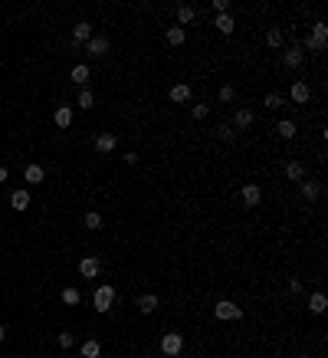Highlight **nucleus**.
Masks as SVG:
<instances>
[{"mask_svg":"<svg viewBox=\"0 0 328 358\" xmlns=\"http://www.w3.org/2000/svg\"><path fill=\"white\" fill-rule=\"evenodd\" d=\"M325 46H328V27H325V20H315V27H312V36H309L306 43H302V50L325 53Z\"/></svg>","mask_w":328,"mask_h":358,"instance_id":"nucleus-1","label":"nucleus"},{"mask_svg":"<svg viewBox=\"0 0 328 358\" xmlns=\"http://www.w3.org/2000/svg\"><path fill=\"white\" fill-rule=\"evenodd\" d=\"M161 352L168 358H177L184 352V335H181V332H164V335H161Z\"/></svg>","mask_w":328,"mask_h":358,"instance_id":"nucleus-2","label":"nucleus"},{"mask_svg":"<svg viewBox=\"0 0 328 358\" xmlns=\"http://www.w3.org/2000/svg\"><path fill=\"white\" fill-rule=\"evenodd\" d=\"M214 316L223 319V322H230V319H243V306H237V302H230V299H220L214 306Z\"/></svg>","mask_w":328,"mask_h":358,"instance_id":"nucleus-3","label":"nucleus"},{"mask_svg":"<svg viewBox=\"0 0 328 358\" xmlns=\"http://www.w3.org/2000/svg\"><path fill=\"white\" fill-rule=\"evenodd\" d=\"M302 63H306V50H302V43H292L283 53V66L286 69H302Z\"/></svg>","mask_w":328,"mask_h":358,"instance_id":"nucleus-4","label":"nucleus"},{"mask_svg":"<svg viewBox=\"0 0 328 358\" xmlns=\"http://www.w3.org/2000/svg\"><path fill=\"white\" fill-rule=\"evenodd\" d=\"M112 302H115V289H112V286H99L96 296H92V306H96L99 312H108Z\"/></svg>","mask_w":328,"mask_h":358,"instance_id":"nucleus-5","label":"nucleus"},{"mask_svg":"<svg viewBox=\"0 0 328 358\" xmlns=\"http://www.w3.org/2000/svg\"><path fill=\"white\" fill-rule=\"evenodd\" d=\"M230 122H233V128H237V131H246V128L256 122V115H253V108H237Z\"/></svg>","mask_w":328,"mask_h":358,"instance_id":"nucleus-6","label":"nucleus"},{"mask_svg":"<svg viewBox=\"0 0 328 358\" xmlns=\"http://www.w3.org/2000/svg\"><path fill=\"white\" fill-rule=\"evenodd\" d=\"M89 40H92V23H89V20H79V23L73 27V43H76V46H85Z\"/></svg>","mask_w":328,"mask_h":358,"instance_id":"nucleus-7","label":"nucleus"},{"mask_svg":"<svg viewBox=\"0 0 328 358\" xmlns=\"http://www.w3.org/2000/svg\"><path fill=\"white\" fill-rule=\"evenodd\" d=\"M289 96H292V102L295 105H306L309 99H312V89H309V82H292V89H289Z\"/></svg>","mask_w":328,"mask_h":358,"instance_id":"nucleus-8","label":"nucleus"},{"mask_svg":"<svg viewBox=\"0 0 328 358\" xmlns=\"http://www.w3.org/2000/svg\"><path fill=\"white\" fill-rule=\"evenodd\" d=\"M135 306H138V312H142V316H151L154 309L161 306V299H158L154 293H145V296H138V302H135Z\"/></svg>","mask_w":328,"mask_h":358,"instance_id":"nucleus-9","label":"nucleus"},{"mask_svg":"<svg viewBox=\"0 0 328 358\" xmlns=\"http://www.w3.org/2000/svg\"><path fill=\"white\" fill-rule=\"evenodd\" d=\"M171 102H177V105H184V102H191V85L187 82H177V85H171Z\"/></svg>","mask_w":328,"mask_h":358,"instance_id":"nucleus-10","label":"nucleus"},{"mask_svg":"<svg viewBox=\"0 0 328 358\" xmlns=\"http://www.w3.org/2000/svg\"><path fill=\"white\" fill-rule=\"evenodd\" d=\"M7 200H10L13 211H27L33 197H30V191H20V188H17V191H10V197H7Z\"/></svg>","mask_w":328,"mask_h":358,"instance_id":"nucleus-11","label":"nucleus"},{"mask_svg":"<svg viewBox=\"0 0 328 358\" xmlns=\"http://www.w3.org/2000/svg\"><path fill=\"white\" fill-rule=\"evenodd\" d=\"M85 53H89V56H105V53H108V40H105V36H92V40L85 43Z\"/></svg>","mask_w":328,"mask_h":358,"instance_id":"nucleus-12","label":"nucleus"},{"mask_svg":"<svg viewBox=\"0 0 328 358\" xmlns=\"http://www.w3.org/2000/svg\"><path fill=\"white\" fill-rule=\"evenodd\" d=\"M214 27H217V30H220V33H223V36H230V33H233V30H237V20H233V17H230V13H217V17H214Z\"/></svg>","mask_w":328,"mask_h":358,"instance_id":"nucleus-13","label":"nucleus"},{"mask_svg":"<svg viewBox=\"0 0 328 358\" xmlns=\"http://www.w3.org/2000/svg\"><path fill=\"white\" fill-rule=\"evenodd\" d=\"M240 197H243V204H246V207H256V204L263 200V191L256 188V184H246V188L240 191Z\"/></svg>","mask_w":328,"mask_h":358,"instance_id":"nucleus-14","label":"nucleus"},{"mask_svg":"<svg viewBox=\"0 0 328 358\" xmlns=\"http://www.w3.org/2000/svg\"><path fill=\"white\" fill-rule=\"evenodd\" d=\"M115 145H119V142H115V135H112V131H99V135H96V148H99L102 154L115 151Z\"/></svg>","mask_w":328,"mask_h":358,"instance_id":"nucleus-15","label":"nucleus"},{"mask_svg":"<svg viewBox=\"0 0 328 358\" xmlns=\"http://www.w3.org/2000/svg\"><path fill=\"white\" fill-rule=\"evenodd\" d=\"M99 270H102V263L96 260V256H85V260L79 263V273L85 276V279H92V276H99Z\"/></svg>","mask_w":328,"mask_h":358,"instance_id":"nucleus-16","label":"nucleus"},{"mask_svg":"<svg viewBox=\"0 0 328 358\" xmlns=\"http://www.w3.org/2000/svg\"><path fill=\"white\" fill-rule=\"evenodd\" d=\"M295 131H299V125H295L292 119H283V122L276 125V135L283 138V142H289V138H295Z\"/></svg>","mask_w":328,"mask_h":358,"instance_id":"nucleus-17","label":"nucleus"},{"mask_svg":"<svg viewBox=\"0 0 328 358\" xmlns=\"http://www.w3.org/2000/svg\"><path fill=\"white\" fill-rule=\"evenodd\" d=\"M53 122H56V128H69V125H73V108H69V105H59L56 115H53Z\"/></svg>","mask_w":328,"mask_h":358,"instance_id":"nucleus-18","label":"nucleus"},{"mask_svg":"<svg viewBox=\"0 0 328 358\" xmlns=\"http://www.w3.org/2000/svg\"><path fill=\"white\" fill-rule=\"evenodd\" d=\"M325 306H328L325 293H312V296H309V312H312V316H322Z\"/></svg>","mask_w":328,"mask_h":358,"instance_id":"nucleus-19","label":"nucleus"},{"mask_svg":"<svg viewBox=\"0 0 328 358\" xmlns=\"http://www.w3.org/2000/svg\"><path fill=\"white\" fill-rule=\"evenodd\" d=\"M302 184V197H306V200H318V197H322V184H318V181H299Z\"/></svg>","mask_w":328,"mask_h":358,"instance_id":"nucleus-20","label":"nucleus"},{"mask_svg":"<svg viewBox=\"0 0 328 358\" xmlns=\"http://www.w3.org/2000/svg\"><path fill=\"white\" fill-rule=\"evenodd\" d=\"M23 177H27V184H43V181H46V171H43L40 165H27Z\"/></svg>","mask_w":328,"mask_h":358,"instance_id":"nucleus-21","label":"nucleus"},{"mask_svg":"<svg viewBox=\"0 0 328 358\" xmlns=\"http://www.w3.org/2000/svg\"><path fill=\"white\" fill-rule=\"evenodd\" d=\"M283 174L289 177V181H306V168H302L299 161H289V165L283 168Z\"/></svg>","mask_w":328,"mask_h":358,"instance_id":"nucleus-22","label":"nucleus"},{"mask_svg":"<svg viewBox=\"0 0 328 358\" xmlns=\"http://www.w3.org/2000/svg\"><path fill=\"white\" fill-rule=\"evenodd\" d=\"M197 20V10H194L191 4H181L177 7V27H184V23H194Z\"/></svg>","mask_w":328,"mask_h":358,"instance_id":"nucleus-23","label":"nucleus"},{"mask_svg":"<svg viewBox=\"0 0 328 358\" xmlns=\"http://www.w3.org/2000/svg\"><path fill=\"white\" fill-rule=\"evenodd\" d=\"M164 40H168L171 46H184V40H187V36H184V27H177V23H174V27H168Z\"/></svg>","mask_w":328,"mask_h":358,"instance_id":"nucleus-24","label":"nucleus"},{"mask_svg":"<svg viewBox=\"0 0 328 358\" xmlns=\"http://www.w3.org/2000/svg\"><path fill=\"white\" fill-rule=\"evenodd\" d=\"M76 102H79V108H92V105H96V92H92L89 85H82L79 96H76Z\"/></svg>","mask_w":328,"mask_h":358,"instance_id":"nucleus-25","label":"nucleus"},{"mask_svg":"<svg viewBox=\"0 0 328 358\" xmlns=\"http://www.w3.org/2000/svg\"><path fill=\"white\" fill-rule=\"evenodd\" d=\"M266 46H269V50H283V30H279V27H269Z\"/></svg>","mask_w":328,"mask_h":358,"instance_id":"nucleus-26","label":"nucleus"},{"mask_svg":"<svg viewBox=\"0 0 328 358\" xmlns=\"http://www.w3.org/2000/svg\"><path fill=\"white\" fill-rule=\"evenodd\" d=\"M99 355H102V345H99V339L82 342V358H99Z\"/></svg>","mask_w":328,"mask_h":358,"instance_id":"nucleus-27","label":"nucleus"},{"mask_svg":"<svg viewBox=\"0 0 328 358\" xmlns=\"http://www.w3.org/2000/svg\"><path fill=\"white\" fill-rule=\"evenodd\" d=\"M217 135H220L223 142H237V135H240V131L233 128L230 122H220V125H217Z\"/></svg>","mask_w":328,"mask_h":358,"instance_id":"nucleus-28","label":"nucleus"},{"mask_svg":"<svg viewBox=\"0 0 328 358\" xmlns=\"http://www.w3.org/2000/svg\"><path fill=\"white\" fill-rule=\"evenodd\" d=\"M89 66H85V63H79V66H73V82L76 85H85V82H89Z\"/></svg>","mask_w":328,"mask_h":358,"instance_id":"nucleus-29","label":"nucleus"},{"mask_svg":"<svg viewBox=\"0 0 328 358\" xmlns=\"http://www.w3.org/2000/svg\"><path fill=\"white\" fill-rule=\"evenodd\" d=\"M82 223H85V230H102V214H99V211H89Z\"/></svg>","mask_w":328,"mask_h":358,"instance_id":"nucleus-30","label":"nucleus"},{"mask_svg":"<svg viewBox=\"0 0 328 358\" xmlns=\"http://www.w3.org/2000/svg\"><path fill=\"white\" fill-rule=\"evenodd\" d=\"M62 302H66V306H79V302H82L79 289H73V286H69V289H62Z\"/></svg>","mask_w":328,"mask_h":358,"instance_id":"nucleus-31","label":"nucleus"},{"mask_svg":"<svg viewBox=\"0 0 328 358\" xmlns=\"http://www.w3.org/2000/svg\"><path fill=\"white\" fill-rule=\"evenodd\" d=\"M263 105H266V108H272V112H276V108L283 105V96H279V92H269V96L263 99Z\"/></svg>","mask_w":328,"mask_h":358,"instance_id":"nucleus-32","label":"nucleus"},{"mask_svg":"<svg viewBox=\"0 0 328 358\" xmlns=\"http://www.w3.org/2000/svg\"><path fill=\"white\" fill-rule=\"evenodd\" d=\"M217 99H220V102H233V99H237V89H233V85H223V89L217 92Z\"/></svg>","mask_w":328,"mask_h":358,"instance_id":"nucleus-33","label":"nucleus"},{"mask_svg":"<svg viewBox=\"0 0 328 358\" xmlns=\"http://www.w3.org/2000/svg\"><path fill=\"white\" fill-rule=\"evenodd\" d=\"M191 115H194V119H200V122H204L207 115H210V105H207V102H197V105H194V112H191Z\"/></svg>","mask_w":328,"mask_h":358,"instance_id":"nucleus-34","label":"nucleus"},{"mask_svg":"<svg viewBox=\"0 0 328 358\" xmlns=\"http://www.w3.org/2000/svg\"><path fill=\"white\" fill-rule=\"evenodd\" d=\"M56 342H59V348H73V332H59V335H56Z\"/></svg>","mask_w":328,"mask_h":358,"instance_id":"nucleus-35","label":"nucleus"},{"mask_svg":"<svg viewBox=\"0 0 328 358\" xmlns=\"http://www.w3.org/2000/svg\"><path fill=\"white\" fill-rule=\"evenodd\" d=\"M214 10L217 13H230V4H226V0H214Z\"/></svg>","mask_w":328,"mask_h":358,"instance_id":"nucleus-36","label":"nucleus"},{"mask_svg":"<svg viewBox=\"0 0 328 358\" xmlns=\"http://www.w3.org/2000/svg\"><path fill=\"white\" fill-rule=\"evenodd\" d=\"M289 293H302V279H289Z\"/></svg>","mask_w":328,"mask_h":358,"instance_id":"nucleus-37","label":"nucleus"},{"mask_svg":"<svg viewBox=\"0 0 328 358\" xmlns=\"http://www.w3.org/2000/svg\"><path fill=\"white\" fill-rule=\"evenodd\" d=\"M7 177H10V171H7L4 165H0V184H4V181H7Z\"/></svg>","mask_w":328,"mask_h":358,"instance_id":"nucleus-38","label":"nucleus"},{"mask_svg":"<svg viewBox=\"0 0 328 358\" xmlns=\"http://www.w3.org/2000/svg\"><path fill=\"white\" fill-rule=\"evenodd\" d=\"M4 335H7V329H4V325H0V342H4Z\"/></svg>","mask_w":328,"mask_h":358,"instance_id":"nucleus-39","label":"nucleus"},{"mask_svg":"<svg viewBox=\"0 0 328 358\" xmlns=\"http://www.w3.org/2000/svg\"><path fill=\"white\" fill-rule=\"evenodd\" d=\"M295 358H309V352H299V355H295Z\"/></svg>","mask_w":328,"mask_h":358,"instance_id":"nucleus-40","label":"nucleus"},{"mask_svg":"<svg viewBox=\"0 0 328 358\" xmlns=\"http://www.w3.org/2000/svg\"><path fill=\"white\" fill-rule=\"evenodd\" d=\"M145 358H154V355H145Z\"/></svg>","mask_w":328,"mask_h":358,"instance_id":"nucleus-41","label":"nucleus"}]
</instances>
